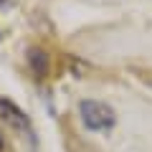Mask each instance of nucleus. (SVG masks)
Wrapping results in <instances>:
<instances>
[{
    "label": "nucleus",
    "instance_id": "obj_1",
    "mask_svg": "<svg viewBox=\"0 0 152 152\" xmlns=\"http://www.w3.org/2000/svg\"><path fill=\"white\" fill-rule=\"evenodd\" d=\"M79 114L89 132H107L117 124V112L109 104L96 102V99H84L79 102Z\"/></svg>",
    "mask_w": 152,
    "mask_h": 152
},
{
    "label": "nucleus",
    "instance_id": "obj_2",
    "mask_svg": "<svg viewBox=\"0 0 152 152\" xmlns=\"http://www.w3.org/2000/svg\"><path fill=\"white\" fill-rule=\"evenodd\" d=\"M0 114H3V119H5L8 127H13L15 132L26 134L31 142H36V129H33L31 119H28V114L23 112L20 107H15L10 99H3V96H0Z\"/></svg>",
    "mask_w": 152,
    "mask_h": 152
},
{
    "label": "nucleus",
    "instance_id": "obj_3",
    "mask_svg": "<svg viewBox=\"0 0 152 152\" xmlns=\"http://www.w3.org/2000/svg\"><path fill=\"white\" fill-rule=\"evenodd\" d=\"M28 66H31V71L36 74V79H43V76L48 74V56H46V51L38 48V46H33V48L28 51Z\"/></svg>",
    "mask_w": 152,
    "mask_h": 152
},
{
    "label": "nucleus",
    "instance_id": "obj_4",
    "mask_svg": "<svg viewBox=\"0 0 152 152\" xmlns=\"http://www.w3.org/2000/svg\"><path fill=\"white\" fill-rule=\"evenodd\" d=\"M0 152H8V147H5V137H3V132H0Z\"/></svg>",
    "mask_w": 152,
    "mask_h": 152
},
{
    "label": "nucleus",
    "instance_id": "obj_5",
    "mask_svg": "<svg viewBox=\"0 0 152 152\" xmlns=\"http://www.w3.org/2000/svg\"><path fill=\"white\" fill-rule=\"evenodd\" d=\"M5 3H8V0H0V5H5Z\"/></svg>",
    "mask_w": 152,
    "mask_h": 152
}]
</instances>
